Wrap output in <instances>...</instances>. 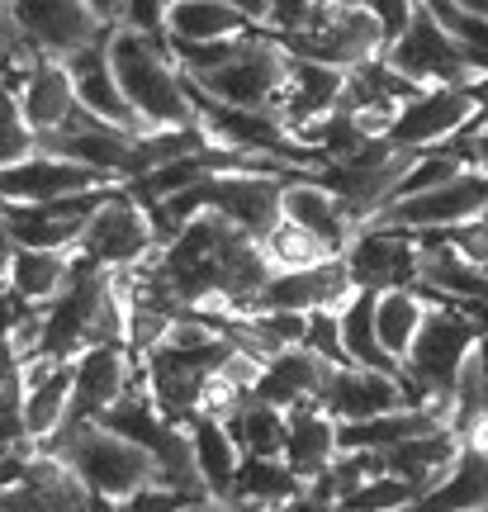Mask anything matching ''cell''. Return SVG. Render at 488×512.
<instances>
[{
    "mask_svg": "<svg viewBox=\"0 0 488 512\" xmlns=\"http://www.w3.org/2000/svg\"><path fill=\"white\" fill-rule=\"evenodd\" d=\"M109 67L119 76V91L133 105L143 133L157 128H195V100L185 86L181 62L171 57L166 38L138 29H109Z\"/></svg>",
    "mask_w": 488,
    "mask_h": 512,
    "instance_id": "obj_1",
    "label": "cell"
},
{
    "mask_svg": "<svg viewBox=\"0 0 488 512\" xmlns=\"http://www.w3.org/2000/svg\"><path fill=\"white\" fill-rule=\"evenodd\" d=\"M285 176H247V171H228V176H209V181L190 185L171 200L152 204V219H157V233L176 238L185 223L199 219V214H223L228 223H237L247 238L266 242L285 219Z\"/></svg>",
    "mask_w": 488,
    "mask_h": 512,
    "instance_id": "obj_2",
    "label": "cell"
},
{
    "mask_svg": "<svg viewBox=\"0 0 488 512\" xmlns=\"http://www.w3.org/2000/svg\"><path fill=\"white\" fill-rule=\"evenodd\" d=\"M474 347H479V328H474L470 313L432 299L427 323H422L413 351L403 356V370H398V380L408 389L413 408H436V413H446V422H451L455 384H460V370L474 356Z\"/></svg>",
    "mask_w": 488,
    "mask_h": 512,
    "instance_id": "obj_3",
    "label": "cell"
},
{
    "mask_svg": "<svg viewBox=\"0 0 488 512\" xmlns=\"http://www.w3.org/2000/svg\"><path fill=\"white\" fill-rule=\"evenodd\" d=\"M38 451L57 456L95 498H105V503H124V498H133L138 489H147V484H162L157 460L147 456L143 446L124 441L119 432L100 427V422H86V427H76V432L48 441V446H38Z\"/></svg>",
    "mask_w": 488,
    "mask_h": 512,
    "instance_id": "obj_4",
    "label": "cell"
},
{
    "mask_svg": "<svg viewBox=\"0 0 488 512\" xmlns=\"http://www.w3.org/2000/svg\"><path fill=\"white\" fill-rule=\"evenodd\" d=\"M185 81H190V91L223 100V105L275 110L280 95H285V81H290V53L280 48V38L271 29H261V34L242 38V48L223 67H214L204 76H185Z\"/></svg>",
    "mask_w": 488,
    "mask_h": 512,
    "instance_id": "obj_5",
    "label": "cell"
},
{
    "mask_svg": "<svg viewBox=\"0 0 488 512\" xmlns=\"http://www.w3.org/2000/svg\"><path fill=\"white\" fill-rule=\"evenodd\" d=\"M157 247H162V233H157V219H152V204H143L128 185H119L95 209V219L86 228L81 247H76V256L86 266H95V271H133Z\"/></svg>",
    "mask_w": 488,
    "mask_h": 512,
    "instance_id": "obj_6",
    "label": "cell"
},
{
    "mask_svg": "<svg viewBox=\"0 0 488 512\" xmlns=\"http://www.w3.org/2000/svg\"><path fill=\"white\" fill-rule=\"evenodd\" d=\"M488 105V86H432L417 91L413 100H403L394 114V124L384 128V138L408 152H432V147H451L455 138H465L474 119Z\"/></svg>",
    "mask_w": 488,
    "mask_h": 512,
    "instance_id": "obj_7",
    "label": "cell"
},
{
    "mask_svg": "<svg viewBox=\"0 0 488 512\" xmlns=\"http://www.w3.org/2000/svg\"><path fill=\"white\" fill-rule=\"evenodd\" d=\"M280 48L308 62H327V67H361L384 57V29L375 24V15L365 5H318V15L299 34H280Z\"/></svg>",
    "mask_w": 488,
    "mask_h": 512,
    "instance_id": "obj_8",
    "label": "cell"
},
{
    "mask_svg": "<svg viewBox=\"0 0 488 512\" xmlns=\"http://www.w3.org/2000/svg\"><path fill=\"white\" fill-rule=\"evenodd\" d=\"M479 214H488V171L484 166H465L460 176L432 185L422 195L384 204L370 223L398 228V233H446V228H460V223L479 219Z\"/></svg>",
    "mask_w": 488,
    "mask_h": 512,
    "instance_id": "obj_9",
    "label": "cell"
},
{
    "mask_svg": "<svg viewBox=\"0 0 488 512\" xmlns=\"http://www.w3.org/2000/svg\"><path fill=\"white\" fill-rule=\"evenodd\" d=\"M114 190H91V195H67V200H43V204H5L0 233L10 238V247H24V252H76L95 219V209Z\"/></svg>",
    "mask_w": 488,
    "mask_h": 512,
    "instance_id": "obj_10",
    "label": "cell"
},
{
    "mask_svg": "<svg viewBox=\"0 0 488 512\" xmlns=\"http://www.w3.org/2000/svg\"><path fill=\"white\" fill-rule=\"evenodd\" d=\"M384 62L408 76L413 86H422V91H432V86H488V76L474 72L470 57L460 53V43L436 24L427 0H422L417 19L408 24V34L398 38V43H389Z\"/></svg>",
    "mask_w": 488,
    "mask_h": 512,
    "instance_id": "obj_11",
    "label": "cell"
},
{
    "mask_svg": "<svg viewBox=\"0 0 488 512\" xmlns=\"http://www.w3.org/2000/svg\"><path fill=\"white\" fill-rule=\"evenodd\" d=\"M0 512H95V494L57 456L29 446L0 484Z\"/></svg>",
    "mask_w": 488,
    "mask_h": 512,
    "instance_id": "obj_12",
    "label": "cell"
},
{
    "mask_svg": "<svg viewBox=\"0 0 488 512\" xmlns=\"http://www.w3.org/2000/svg\"><path fill=\"white\" fill-rule=\"evenodd\" d=\"M10 15H15L24 43L38 57H57V62H67L86 43L109 34V24L95 19L86 0H10Z\"/></svg>",
    "mask_w": 488,
    "mask_h": 512,
    "instance_id": "obj_13",
    "label": "cell"
},
{
    "mask_svg": "<svg viewBox=\"0 0 488 512\" xmlns=\"http://www.w3.org/2000/svg\"><path fill=\"white\" fill-rule=\"evenodd\" d=\"M351 285L356 290H417V266H422V247L413 233H398V228H380V223H365L356 242L342 252Z\"/></svg>",
    "mask_w": 488,
    "mask_h": 512,
    "instance_id": "obj_14",
    "label": "cell"
},
{
    "mask_svg": "<svg viewBox=\"0 0 488 512\" xmlns=\"http://www.w3.org/2000/svg\"><path fill=\"white\" fill-rule=\"evenodd\" d=\"M114 185L124 181L81 162H67V157H53V152H34L15 166H0V200L5 204L67 200V195H91V190H114Z\"/></svg>",
    "mask_w": 488,
    "mask_h": 512,
    "instance_id": "obj_15",
    "label": "cell"
},
{
    "mask_svg": "<svg viewBox=\"0 0 488 512\" xmlns=\"http://www.w3.org/2000/svg\"><path fill=\"white\" fill-rule=\"evenodd\" d=\"M403 512H488V418L460 437V456Z\"/></svg>",
    "mask_w": 488,
    "mask_h": 512,
    "instance_id": "obj_16",
    "label": "cell"
},
{
    "mask_svg": "<svg viewBox=\"0 0 488 512\" xmlns=\"http://www.w3.org/2000/svg\"><path fill=\"white\" fill-rule=\"evenodd\" d=\"M318 403L337 422H365V418H380V413H394V408H408L413 399H408L403 380L389 375V370L332 366L323 389H318Z\"/></svg>",
    "mask_w": 488,
    "mask_h": 512,
    "instance_id": "obj_17",
    "label": "cell"
},
{
    "mask_svg": "<svg viewBox=\"0 0 488 512\" xmlns=\"http://www.w3.org/2000/svg\"><path fill=\"white\" fill-rule=\"evenodd\" d=\"M356 294L351 271L342 256H332L323 266L308 271H275L266 280V290L256 294L252 309H275V313H318V309H342L346 299ZM247 309V313H252Z\"/></svg>",
    "mask_w": 488,
    "mask_h": 512,
    "instance_id": "obj_18",
    "label": "cell"
},
{
    "mask_svg": "<svg viewBox=\"0 0 488 512\" xmlns=\"http://www.w3.org/2000/svg\"><path fill=\"white\" fill-rule=\"evenodd\" d=\"M342 91H346V72L342 67H327V62H308V57L290 53V81H285V95L275 114L285 119L294 138L304 143L308 128H318L327 114L342 110Z\"/></svg>",
    "mask_w": 488,
    "mask_h": 512,
    "instance_id": "obj_19",
    "label": "cell"
},
{
    "mask_svg": "<svg viewBox=\"0 0 488 512\" xmlns=\"http://www.w3.org/2000/svg\"><path fill=\"white\" fill-rule=\"evenodd\" d=\"M62 67H67V76H72L76 100H81L95 119L124 128V133H143V124H138L133 105H128L124 91H119V76H114V67H109V34L95 38V43H86V48H81V53H72Z\"/></svg>",
    "mask_w": 488,
    "mask_h": 512,
    "instance_id": "obj_20",
    "label": "cell"
},
{
    "mask_svg": "<svg viewBox=\"0 0 488 512\" xmlns=\"http://www.w3.org/2000/svg\"><path fill=\"white\" fill-rule=\"evenodd\" d=\"M24 375V418H29V441L34 446H48V441L62 432L67 422V408H72L76 394V361H24L19 366Z\"/></svg>",
    "mask_w": 488,
    "mask_h": 512,
    "instance_id": "obj_21",
    "label": "cell"
},
{
    "mask_svg": "<svg viewBox=\"0 0 488 512\" xmlns=\"http://www.w3.org/2000/svg\"><path fill=\"white\" fill-rule=\"evenodd\" d=\"M285 219H290L294 228L313 233V238L323 242V247H332L337 256H342L346 247L356 242V233H361V219H356L318 176H304V181L285 185Z\"/></svg>",
    "mask_w": 488,
    "mask_h": 512,
    "instance_id": "obj_22",
    "label": "cell"
},
{
    "mask_svg": "<svg viewBox=\"0 0 488 512\" xmlns=\"http://www.w3.org/2000/svg\"><path fill=\"white\" fill-rule=\"evenodd\" d=\"M327 361L323 356H313L308 347H290V351H275L271 361H261V370H256L252 380V394L256 403H271V408H299V403L318 399V389H323L327 380Z\"/></svg>",
    "mask_w": 488,
    "mask_h": 512,
    "instance_id": "obj_23",
    "label": "cell"
},
{
    "mask_svg": "<svg viewBox=\"0 0 488 512\" xmlns=\"http://www.w3.org/2000/svg\"><path fill=\"white\" fill-rule=\"evenodd\" d=\"M15 86H19L24 119H29V128H34L38 138H43V133H57V128L81 110L72 76H67V67H62L57 57H38L34 67L15 72Z\"/></svg>",
    "mask_w": 488,
    "mask_h": 512,
    "instance_id": "obj_24",
    "label": "cell"
},
{
    "mask_svg": "<svg viewBox=\"0 0 488 512\" xmlns=\"http://www.w3.org/2000/svg\"><path fill=\"white\" fill-rule=\"evenodd\" d=\"M76 271H81L76 252H24V247H15L10 275H5V294H15L19 304H29V309H48V304H57L62 294L72 290Z\"/></svg>",
    "mask_w": 488,
    "mask_h": 512,
    "instance_id": "obj_25",
    "label": "cell"
},
{
    "mask_svg": "<svg viewBox=\"0 0 488 512\" xmlns=\"http://www.w3.org/2000/svg\"><path fill=\"white\" fill-rule=\"evenodd\" d=\"M342 456L337 446V418L323 413V403L308 399L299 408H290V437H285V465L294 475L313 484L318 475H327V465Z\"/></svg>",
    "mask_w": 488,
    "mask_h": 512,
    "instance_id": "obj_26",
    "label": "cell"
},
{
    "mask_svg": "<svg viewBox=\"0 0 488 512\" xmlns=\"http://www.w3.org/2000/svg\"><path fill=\"white\" fill-rule=\"evenodd\" d=\"M266 24H256L237 0H171L166 10V38L185 43H214V38H242L261 34Z\"/></svg>",
    "mask_w": 488,
    "mask_h": 512,
    "instance_id": "obj_27",
    "label": "cell"
},
{
    "mask_svg": "<svg viewBox=\"0 0 488 512\" xmlns=\"http://www.w3.org/2000/svg\"><path fill=\"white\" fill-rule=\"evenodd\" d=\"M380 456V475L408 479L417 494L432 489L436 479L451 470V460L460 456V432L455 427H441L432 437H413V441H398L389 451H375Z\"/></svg>",
    "mask_w": 488,
    "mask_h": 512,
    "instance_id": "obj_28",
    "label": "cell"
},
{
    "mask_svg": "<svg viewBox=\"0 0 488 512\" xmlns=\"http://www.w3.org/2000/svg\"><path fill=\"white\" fill-rule=\"evenodd\" d=\"M185 432H190V446H195L199 475H204L209 498H228L237 470H242V460H247V451H242L233 437V427L223 418H214V413H195V418L185 422Z\"/></svg>",
    "mask_w": 488,
    "mask_h": 512,
    "instance_id": "obj_29",
    "label": "cell"
},
{
    "mask_svg": "<svg viewBox=\"0 0 488 512\" xmlns=\"http://www.w3.org/2000/svg\"><path fill=\"white\" fill-rule=\"evenodd\" d=\"M299 489H304V479L294 475L285 460L247 456L233 479V489H228V503H237L242 512H275L280 503H290Z\"/></svg>",
    "mask_w": 488,
    "mask_h": 512,
    "instance_id": "obj_30",
    "label": "cell"
},
{
    "mask_svg": "<svg viewBox=\"0 0 488 512\" xmlns=\"http://www.w3.org/2000/svg\"><path fill=\"white\" fill-rule=\"evenodd\" d=\"M375 299H380L375 290H356L342 309H337L346 361H351V366H365V370H389V375H398V361L384 351L380 328H375Z\"/></svg>",
    "mask_w": 488,
    "mask_h": 512,
    "instance_id": "obj_31",
    "label": "cell"
},
{
    "mask_svg": "<svg viewBox=\"0 0 488 512\" xmlns=\"http://www.w3.org/2000/svg\"><path fill=\"white\" fill-rule=\"evenodd\" d=\"M427 309H432V299L422 290H384L375 299V328H380V342L398 361V370H403V356L413 351L417 332L427 323Z\"/></svg>",
    "mask_w": 488,
    "mask_h": 512,
    "instance_id": "obj_32",
    "label": "cell"
},
{
    "mask_svg": "<svg viewBox=\"0 0 488 512\" xmlns=\"http://www.w3.org/2000/svg\"><path fill=\"white\" fill-rule=\"evenodd\" d=\"M233 437L247 456H261V460H285V437H290V413L285 408H271V403H256L247 394L242 413L233 422Z\"/></svg>",
    "mask_w": 488,
    "mask_h": 512,
    "instance_id": "obj_33",
    "label": "cell"
},
{
    "mask_svg": "<svg viewBox=\"0 0 488 512\" xmlns=\"http://www.w3.org/2000/svg\"><path fill=\"white\" fill-rule=\"evenodd\" d=\"M38 152V133L24 119L15 72H0V166H15Z\"/></svg>",
    "mask_w": 488,
    "mask_h": 512,
    "instance_id": "obj_34",
    "label": "cell"
},
{
    "mask_svg": "<svg viewBox=\"0 0 488 512\" xmlns=\"http://www.w3.org/2000/svg\"><path fill=\"white\" fill-rule=\"evenodd\" d=\"M261 247H266L271 271H308V266H323V261H332V256H337L332 247H323V242L313 238V233L294 228L290 219H280V228H275Z\"/></svg>",
    "mask_w": 488,
    "mask_h": 512,
    "instance_id": "obj_35",
    "label": "cell"
},
{
    "mask_svg": "<svg viewBox=\"0 0 488 512\" xmlns=\"http://www.w3.org/2000/svg\"><path fill=\"white\" fill-rule=\"evenodd\" d=\"M304 347L313 351V356H323L327 366H351V361H346V347H342V318H337V309L308 313Z\"/></svg>",
    "mask_w": 488,
    "mask_h": 512,
    "instance_id": "obj_36",
    "label": "cell"
},
{
    "mask_svg": "<svg viewBox=\"0 0 488 512\" xmlns=\"http://www.w3.org/2000/svg\"><path fill=\"white\" fill-rule=\"evenodd\" d=\"M0 446H34L29 418H24V375H10L0 384Z\"/></svg>",
    "mask_w": 488,
    "mask_h": 512,
    "instance_id": "obj_37",
    "label": "cell"
},
{
    "mask_svg": "<svg viewBox=\"0 0 488 512\" xmlns=\"http://www.w3.org/2000/svg\"><path fill=\"white\" fill-rule=\"evenodd\" d=\"M190 503H199V498L181 494V489H171V484H147V489H138V494L124 498V503H109V512H185Z\"/></svg>",
    "mask_w": 488,
    "mask_h": 512,
    "instance_id": "obj_38",
    "label": "cell"
},
{
    "mask_svg": "<svg viewBox=\"0 0 488 512\" xmlns=\"http://www.w3.org/2000/svg\"><path fill=\"white\" fill-rule=\"evenodd\" d=\"M361 5L384 29V43H398V38L408 34V24L417 19V10H422V0H361ZM384 53H389V48H384Z\"/></svg>",
    "mask_w": 488,
    "mask_h": 512,
    "instance_id": "obj_39",
    "label": "cell"
},
{
    "mask_svg": "<svg viewBox=\"0 0 488 512\" xmlns=\"http://www.w3.org/2000/svg\"><path fill=\"white\" fill-rule=\"evenodd\" d=\"M313 15H318V0H266V29H271L275 38L308 29Z\"/></svg>",
    "mask_w": 488,
    "mask_h": 512,
    "instance_id": "obj_40",
    "label": "cell"
},
{
    "mask_svg": "<svg viewBox=\"0 0 488 512\" xmlns=\"http://www.w3.org/2000/svg\"><path fill=\"white\" fill-rule=\"evenodd\" d=\"M166 10H171V0H124V29L166 38Z\"/></svg>",
    "mask_w": 488,
    "mask_h": 512,
    "instance_id": "obj_41",
    "label": "cell"
},
{
    "mask_svg": "<svg viewBox=\"0 0 488 512\" xmlns=\"http://www.w3.org/2000/svg\"><path fill=\"white\" fill-rule=\"evenodd\" d=\"M86 5H91L95 19L109 24V29H119V24H124V0H86Z\"/></svg>",
    "mask_w": 488,
    "mask_h": 512,
    "instance_id": "obj_42",
    "label": "cell"
},
{
    "mask_svg": "<svg viewBox=\"0 0 488 512\" xmlns=\"http://www.w3.org/2000/svg\"><path fill=\"white\" fill-rule=\"evenodd\" d=\"M185 512H242V508L228 503V498H199V503H190Z\"/></svg>",
    "mask_w": 488,
    "mask_h": 512,
    "instance_id": "obj_43",
    "label": "cell"
},
{
    "mask_svg": "<svg viewBox=\"0 0 488 512\" xmlns=\"http://www.w3.org/2000/svg\"><path fill=\"white\" fill-rule=\"evenodd\" d=\"M460 10H474V15H484L488 19V0H455Z\"/></svg>",
    "mask_w": 488,
    "mask_h": 512,
    "instance_id": "obj_44",
    "label": "cell"
},
{
    "mask_svg": "<svg viewBox=\"0 0 488 512\" xmlns=\"http://www.w3.org/2000/svg\"><path fill=\"white\" fill-rule=\"evenodd\" d=\"M318 5H361V0H318Z\"/></svg>",
    "mask_w": 488,
    "mask_h": 512,
    "instance_id": "obj_45",
    "label": "cell"
},
{
    "mask_svg": "<svg viewBox=\"0 0 488 512\" xmlns=\"http://www.w3.org/2000/svg\"><path fill=\"white\" fill-rule=\"evenodd\" d=\"M0 72H5V57H0Z\"/></svg>",
    "mask_w": 488,
    "mask_h": 512,
    "instance_id": "obj_46",
    "label": "cell"
},
{
    "mask_svg": "<svg viewBox=\"0 0 488 512\" xmlns=\"http://www.w3.org/2000/svg\"><path fill=\"white\" fill-rule=\"evenodd\" d=\"M0 214H5V200H0Z\"/></svg>",
    "mask_w": 488,
    "mask_h": 512,
    "instance_id": "obj_47",
    "label": "cell"
}]
</instances>
